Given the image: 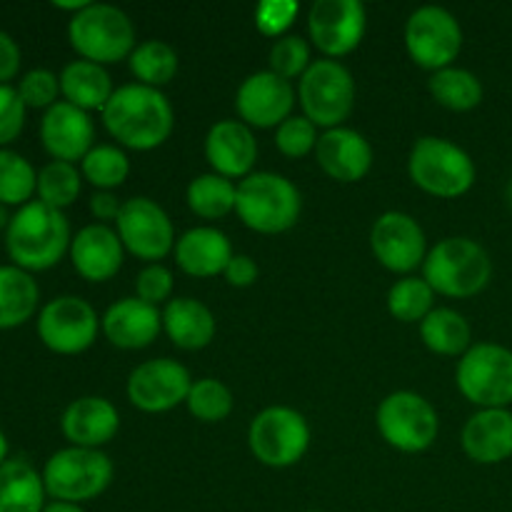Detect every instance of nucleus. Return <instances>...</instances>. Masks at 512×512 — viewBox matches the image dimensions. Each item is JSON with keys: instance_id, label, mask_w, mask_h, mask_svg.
Returning a JSON list of instances; mask_svg holds the SVG:
<instances>
[{"instance_id": "obj_1", "label": "nucleus", "mask_w": 512, "mask_h": 512, "mask_svg": "<svg viewBox=\"0 0 512 512\" xmlns=\"http://www.w3.org/2000/svg\"><path fill=\"white\" fill-rule=\"evenodd\" d=\"M100 113L105 130L130 150L160 148L175 128L168 95L143 83L120 85Z\"/></svg>"}, {"instance_id": "obj_2", "label": "nucleus", "mask_w": 512, "mask_h": 512, "mask_svg": "<svg viewBox=\"0 0 512 512\" xmlns=\"http://www.w3.org/2000/svg\"><path fill=\"white\" fill-rule=\"evenodd\" d=\"M70 223L63 210H55L40 200H30L18 208L5 228V250L18 268L28 273L50 270L70 253Z\"/></svg>"}, {"instance_id": "obj_3", "label": "nucleus", "mask_w": 512, "mask_h": 512, "mask_svg": "<svg viewBox=\"0 0 512 512\" xmlns=\"http://www.w3.org/2000/svg\"><path fill=\"white\" fill-rule=\"evenodd\" d=\"M423 278L445 298H473L488 288L493 260L478 240L445 238L425 258Z\"/></svg>"}, {"instance_id": "obj_4", "label": "nucleus", "mask_w": 512, "mask_h": 512, "mask_svg": "<svg viewBox=\"0 0 512 512\" xmlns=\"http://www.w3.org/2000/svg\"><path fill=\"white\" fill-rule=\"evenodd\" d=\"M300 210H303L300 190L285 175L260 170L238 183L235 213L255 233H285L300 220Z\"/></svg>"}, {"instance_id": "obj_5", "label": "nucleus", "mask_w": 512, "mask_h": 512, "mask_svg": "<svg viewBox=\"0 0 512 512\" xmlns=\"http://www.w3.org/2000/svg\"><path fill=\"white\" fill-rule=\"evenodd\" d=\"M408 173L420 190L445 200L465 195L478 178L473 158L453 140L435 135L415 140L408 158Z\"/></svg>"}, {"instance_id": "obj_6", "label": "nucleus", "mask_w": 512, "mask_h": 512, "mask_svg": "<svg viewBox=\"0 0 512 512\" xmlns=\"http://www.w3.org/2000/svg\"><path fill=\"white\" fill-rule=\"evenodd\" d=\"M68 40L83 60L118 63L135 50V28L128 13L108 3H88L68 23Z\"/></svg>"}, {"instance_id": "obj_7", "label": "nucleus", "mask_w": 512, "mask_h": 512, "mask_svg": "<svg viewBox=\"0 0 512 512\" xmlns=\"http://www.w3.org/2000/svg\"><path fill=\"white\" fill-rule=\"evenodd\" d=\"M113 480V463L103 450L70 448L58 450L43 468L45 493L63 503H88L103 495Z\"/></svg>"}, {"instance_id": "obj_8", "label": "nucleus", "mask_w": 512, "mask_h": 512, "mask_svg": "<svg viewBox=\"0 0 512 512\" xmlns=\"http://www.w3.org/2000/svg\"><path fill=\"white\" fill-rule=\"evenodd\" d=\"M298 98L303 115L318 128H340L355 108V80L340 60H313L300 78Z\"/></svg>"}, {"instance_id": "obj_9", "label": "nucleus", "mask_w": 512, "mask_h": 512, "mask_svg": "<svg viewBox=\"0 0 512 512\" xmlns=\"http://www.w3.org/2000/svg\"><path fill=\"white\" fill-rule=\"evenodd\" d=\"M455 383L480 410L512 405V350L498 343L470 345L455 370Z\"/></svg>"}, {"instance_id": "obj_10", "label": "nucleus", "mask_w": 512, "mask_h": 512, "mask_svg": "<svg viewBox=\"0 0 512 512\" xmlns=\"http://www.w3.org/2000/svg\"><path fill=\"white\" fill-rule=\"evenodd\" d=\"M250 453L268 468H290L310 448V425L288 405L260 410L248 428Z\"/></svg>"}, {"instance_id": "obj_11", "label": "nucleus", "mask_w": 512, "mask_h": 512, "mask_svg": "<svg viewBox=\"0 0 512 512\" xmlns=\"http://www.w3.org/2000/svg\"><path fill=\"white\" fill-rule=\"evenodd\" d=\"M380 435L400 453H423L438 440V410L423 395L398 390L390 393L375 413Z\"/></svg>"}, {"instance_id": "obj_12", "label": "nucleus", "mask_w": 512, "mask_h": 512, "mask_svg": "<svg viewBox=\"0 0 512 512\" xmlns=\"http://www.w3.org/2000/svg\"><path fill=\"white\" fill-rule=\"evenodd\" d=\"M405 48L420 68L438 73L450 68L463 50V28L450 10L423 5L405 23Z\"/></svg>"}, {"instance_id": "obj_13", "label": "nucleus", "mask_w": 512, "mask_h": 512, "mask_svg": "<svg viewBox=\"0 0 512 512\" xmlns=\"http://www.w3.org/2000/svg\"><path fill=\"white\" fill-rule=\"evenodd\" d=\"M98 330V313L78 295L53 298L38 315V338L58 355L85 353L98 338Z\"/></svg>"}, {"instance_id": "obj_14", "label": "nucleus", "mask_w": 512, "mask_h": 512, "mask_svg": "<svg viewBox=\"0 0 512 512\" xmlns=\"http://www.w3.org/2000/svg\"><path fill=\"white\" fill-rule=\"evenodd\" d=\"M115 225H118L123 248L135 258L158 263L170 250H175L173 220L155 200L143 198V195L123 200V210Z\"/></svg>"}, {"instance_id": "obj_15", "label": "nucleus", "mask_w": 512, "mask_h": 512, "mask_svg": "<svg viewBox=\"0 0 512 512\" xmlns=\"http://www.w3.org/2000/svg\"><path fill=\"white\" fill-rule=\"evenodd\" d=\"M368 10L360 0H318L308 13L310 40L330 60L353 53L363 43Z\"/></svg>"}, {"instance_id": "obj_16", "label": "nucleus", "mask_w": 512, "mask_h": 512, "mask_svg": "<svg viewBox=\"0 0 512 512\" xmlns=\"http://www.w3.org/2000/svg\"><path fill=\"white\" fill-rule=\"evenodd\" d=\"M193 378L178 360H145L130 373L128 400L143 413H168L188 400Z\"/></svg>"}, {"instance_id": "obj_17", "label": "nucleus", "mask_w": 512, "mask_h": 512, "mask_svg": "<svg viewBox=\"0 0 512 512\" xmlns=\"http://www.w3.org/2000/svg\"><path fill=\"white\" fill-rule=\"evenodd\" d=\"M370 248L378 263L393 273H413L428 258L425 230L413 215L400 210H388L375 220L370 228Z\"/></svg>"}, {"instance_id": "obj_18", "label": "nucleus", "mask_w": 512, "mask_h": 512, "mask_svg": "<svg viewBox=\"0 0 512 512\" xmlns=\"http://www.w3.org/2000/svg\"><path fill=\"white\" fill-rule=\"evenodd\" d=\"M295 105V90L290 80L273 70H258L240 83L235 93V108L240 120L250 128H278L290 118Z\"/></svg>"}, {"instance_id": "obj_19", "label": "nucleus", "mask_w": 512, "mask_h": 512, "mask_svg": "<svg viewBox=\"0 0 512 512\" xmlns=\"http://www.w3.org/2000/svg\"><path fill=\"white\" fill-rule=\"evenodd\" d=\"M40 140L53 160L75 163L93 150L95 125L85 110L75 108L68 100H58L40 120Z\"/></svg>"}, {"instance_id": "obj_20", "label": "nucleus", "mask_w": 512, "mask_h": 512, "mask_svg": "<svg viewBox=\"0 0 512 512\" xmlns=\"http://www.w3.org/2000/svg\"><path fill=\"white\" fill-rule=\"evenodd\" d=\"M205 158L223 178H248L258 160V140L243 120H218L205 135Z\"/></svg>"}, {"instance_id": "obj_21", "label": "nucleus", "mask_w": 512, "mask_h": 512, "mask_svg": "<svg viewBox=\"0 0 512 512\" xmlns=\"http://www.w3.org/2000/svg\"><path fill=\"white\" fill-rule=\"evenodd\" d=\"M318 165L338 183H358L373 168V145L353 128L325 130L315 145Z\"/></svg>"}, {"instance_id": "obj_22", "label": "nucleus", "mask_w": 512, "mask_h": 512, "mask_svg": "<svg viewBox=\"0 0 512 512\" xmlns=\"http://www.w3.org/2000/svg\"><path fill=\"white\" fill-rule=\"evenodd\" d=\"M123 240L118 230L103 223L80 228L70 243V260L80 278L88 283H105L123 268Z\"/></svg>"}, {"instance_id": "obj_23", "label": "nucleus", "mask_w": 512, "mask_h": 512, "mask_svg": "<svg viewBox=\"0 0 512 512\" xmlns=\"http://www.w3.org/2000/svg\"><path fill=\"white\" fill-rule=\"evenodd\" d=\"M118 428V408L100 395H85V398L73 400L60 418V430L75 448L100 450L115 438Z\"/></svg>"}, {"instance_id": "obj_24", "label": "nucleus", "mask_w": 512, "mask_h": 512, "mask_svg": "<svg viewBox=\"0 0 512 512\" xmlns=\"http://www.w3.org/2000/svg\"><path fill=\"white\" fill-rule=\"evenodd\" d=\"M100 330L115 348H148L163 330V313L140 298H123L105 310Z\"/></svg>"}, {"instance_id": "obj_25", "label": "nucleus", "mask_w": 512, "mask_h": 512, "mask_svg": "<svg viewBox=\"0 0 512 512\" xmlns=\"http://www.w3.org/2000/svg\"><path fill=\"white\" fill-rule=\"evenodd\" d=\"M463 450L480 465H498L512 458V413L488 408L470 415L463 428Z\"/></svg>"}, {"instance_id": "obj_26", "label": "nucleus", "mask_w": 512, "mask_h": 512, "mask_svg": "<svg viewBox=\"0 0 512 512\" xmlns=\"http://www.w3.org/2000/svg\"><path fill=\"white\" fill-rule=\"evenodd\" d=\"M173 253L180 270L193 278H215V275L225 273L235 255L228 235L210 225L190 228L188 233L180 235L175 240Z\"/></svg>"}, {"instance_id": "obj_27", "label": "nucleus", "mask_w": 512, "mask_h": 512, "mask_svg": "<svg viewBox=\"0 0 512 512\" xmlns=\"http://www.w3.org/2000/svg\"><path fill=\"white\" fill-rule=\"evenodd\" d=\"M163 330L180 350H203L215 338V315L195 298H173L165 303Z\"/></svg>"}, {"instance_id": "obj_28", "label": "nucleus", "mask_w": 512, "mask_h": 512, "mask_svg": "<svg viewBox=\"0 0 512 512\" xmlns=\"http://www.w3.org/2000/svg\"><path fill=\"white\" fill-rule=\"evenodd\" d=\"M113 93V80H110L108 70L98 63L80 58L65 65L60 73V95L85 113L103 110Z\"/></svg>"}, {"instance_id": "obj_29", "label": "nucleus", "mask_w": 512, "mask_h": 512, "mask_svg": "<svg viewBox=\"0 0 512 512\" xmlns=\"http://www.w3.org/2000/svg\"><path fill=\"white\" fill-rule=\"evenodd\" d=\"M45 495L43 473L28 460L13 458L0 465V512H43Z\"/></svg>"}, {"instance_id": "obj_30", "label": "nucleus", "mask_w": 512, "mask_h": 512, "mask_svg": "<svg viewBox=\"0 0 512 512\" xmlns=\"http://www.w3.org/2000/svg\"><path fill=\"white\" fill-rule=\"evenodd\" d=\"M40 288L28 270L18 265H0V330H13L28 323L38 310Z\"/></svg>"}, {"instance_id": "obj_31", "label": "nucleus", "mask_w": 512, "mask_h": 512, "mask_svg": "<svg viewBox=\"0 0 512 512\" xmlns=\"http://www.w3.org/2000/svg\"><path fill=\"white\" fill-rule=\"evenodd\" d=\"M423 343L438 355H460L470 350L473 330L470 323L453 308H433V313L420 323Z\"/></svg>"}, {"instance_id": "obj_32", "label": "nucleus", "mask_w": 512, "mask_h": 512, "mask_svg": "<svg viewBox=\"0 0 512 512\" xmlns=\"http://www.w3.org/2000/svg\"><path fill=\"white\" fill-rule=\"evenodd\" d=\"M185 198H188V208L193 210L198 218L218 220L235 210L238 185L218 173H205L190 180Z\"/></svg>"}, {"instance_id": "obj_33", "label": "nucleus", "mask_w": 512, "mask_h": 512, "mask_svg": "<svg viewBox=\"0 0 512 512\" xmlns=\"http://www.w3.org/2000/svg\"><path fill=\"white\" fill-rule=\"evenodd\" d=\"M430 93L438 100L443 108L455 110V113H465V110H473L483 103V83L475 73L465 68H450L438 70L430 78Z\"/></svg>"}, {"instance_id": "obj_34", "label": "nucleus", "mask_w": 512, "mask_h": 512, "mask_svg": "<svg viewBox=\"0 0 512 512\" xmlns=\"http://www.w3.org/2000/svg\"><path fill=\"white\" fill-rule=\"evenodd\" d=\"M130 73L138 78V83L150 85V88H163L178 75L180 58L175 48L165 40H143L135 45L128 58Z\"/></svg>"}, {"instance_id": "obj_35", "label": "nucleus", "mask_w": 512, "mask_h": 512, "mask_svg": "<svg viewBox=\"0 0 512 512\" xmlns=\"http://www.w3.org/2000/svg\"><path fill=\"white\" fill-rule=\"evenodd\" d=\"M83 188V173L75 168V163L63 160H50L38 173V200L55 210H65L78 200Z\"/></svg>"}, {"instance_id": "obj_36", "label": "nucleus", "mask_w": 512, "mask_h": 512, "mask_svg": "<svg viewBox=\"0 0 512 512\" xmlns=\"http://www.w3.org/2000/svg\"><path fill=\"white\" fill-rule=\"evenodd\" d=\"M38 190V173L20 153L0 148V205H23Z\"/></svg>"}, {"instance_id": "obj_37", "label": "nucleus", "mask_w": 512, "mask_h": 512, "mask_svg": "<svg viewBox=\"0 0 512 512\" xmlns=\"http://www.w3.org/2000/svg\"><path fill=\"white\" fill-rule=\"evenodd\" d=\"M80 173L98 190H113L128 180L130 160L118 145H93V150L80 160Z\"/></svg>"}, {"instance_id": "obj_38", "label": "nucleus", "mask_w": 512, "mask_h": 512, "mask_svg": "<svg viewBox=\"0 0 512 512\" xmlns=\"http://www.w3.org/2000/svg\"><path fill=\"white\" fill-rule=\"evenodd\" d=\"M435 290L430 288L425 278H408L398 280L388 293V310L400 323H423L433 313Z\"/></svg>"}, {"instance_id": "obj_39", "label": "nucleus", "mask_w": 512, "mask_h": 512, "mask_svg": "<svg viewBox=\"0 0 512 512\" xmlns=\"http://www.w3.org/2000/svg\"><path fill=\"white\" fill-rule=\"evenodd\" d=\"M185 405H188L190 415L198 418L200 423H220L233 413V393L220 380L203 378L195 380Z\"/></svg>"}, {"instance_id": "obj_40", "label": "nucleus", "mask_w": 512, "mask_h": 512, "mask_svg": "<svg viewBox=\"0 0 512 512\" xmlns=\"http://www.w3.org/2000/svg\"><path fill=\"white\" fill-rule=\"evenodd\" d=\"M268 63L270 70H273L275 75H280V78H303L305 70L313 65V60H310V45L305 43V38H300V35H283V38L275 40L273 48H270Z\"/></svg>"}, {"instance_id": "obj_41", "label": "nucleus", "mask_w": 512, "mask_h": 512, "mask_svg": "<svg viewBox=\"0 0 512 512\" xmlns=\"http://www.w3.org/2000/svg\"><path fill=\"white\" fill-rule=\"evenodd\" d=\"M318 125L310 123L305 115H290L283 125H278L275 145L288 158H305L318 145Z\"/></svg>"}, {"instance_id": "obj_42", "label": "nucleus", "mask_w": 512, "mask_h": 512, "mask_svg": "<svg viewBox=\"0 0 512 512\" xmlns=\"http://www.w3.org/2000/svg\"><path fill=\"white\" fill-rule=\"evenodd\" d=\"M18 95L25 103V108L35 110H48L58 103L60 95V75H55L53 70L35 68L20 78L18 83Z\"/></svg>"}, {"instance_id": "obj_43", "label": "nucleus", "mask_w": 512, "mask_h": 512, "mask_svg": "<svg viewBox=\"0 0 512 512\" xmlns=\"http://www.w3.org/2000/svg\"><path fill=\"white\" fill-rule=\"evenodd\" d=\"M300 13L298 0H263L255 8V28L265 38H283Z\"/></svg>"}, {"instance_id": "obj_44", "label": "nucleus", "mask_w": 512, "mask_h": 512, "mask_svg": "<svg viewBox=\"0 0 512 512\" xmlns=\"http://www.w3.org/2000/svg\"><path fill=\"white\" fill-rule=\"evenodd\" d=\"M25 103L20 100L18 88L13 85H0V148H8L25 125Z\"/></svg>"}, {"instance_id": "obj_45", "label": "nucleus", "mask_w": 512, "mask_h": 512, "mask_svg": "<svg viewBox=\"0 0 512 512\" xmlns=\"http://www.w3.org/2000/svg\"><path fill=\"white\" fill-rule=\"evenodd\" d=\"M135 290H138L140 300L158 308L160 303L170 300V295H173V273L160 263L145 265L138 273V280H135Z\"/></svg>"}, {"instance_id": "obj_46", "label": "nucleus", "mask_w": 512, "mask_h": 512, "mask_svg": "<svg viewBox=\"0 0 512 512\" xmlns=\"http://www.w3.org/2000/svg\"><path fill=\"white\" fill-rule=\"evenodd\" d=\"M223 275L228 280V285H233V288H250L258 280L260 270L250 255H233V260H230Z\"/></svg>"}, {"instance_id": "obj_47", "label": "nucleus", "mask_w": 512, "mask_h": 512, "mask_svg": "<svg viewBox=\"0 0 512 512\" xmlns=\"http://www.w3.org/2000/svg\"><path fill=\"white\" fill-rule=\"evenodd\" d=\"M20 70V48L5 30H0V85H10V80Z\"/></svg>"}, {"instance_id": "obj_48", "label": "nucleus", "mask_w": 512, "mask_h": 512, "mask_svg": "<svg viewBox=\"0 0 512 512\" xmlns=\"http://www.w3.org/2000/svg\"><path fill=\"white\" fill-rule=\"evenodd\" d=\"M120 210H123V203H120L110 190H95V193L90 195V213H93V218L100 220L103 225L110 223V220H118Z\"/></svg>"}, {"instance_id": "obj_49", "label": "nucleus", "mask_w": 512, "mask_h": 512, "mask_svg": "<svg viewBox=\"0 0 512 512\" xmlns=\"http://www.w3.org/2000/svg\"><path fill=\"white\" fill-rule=\"evenodd\" d=\"M43 512H85L80 505L75 503H63V500H53V503L45 505Z\"/></svg>"}, {"instance_id": "obj_50", "label": "nucleus", "mask_w": 512, "mask_h": 512, "mask_svg": "<svg viewBox=\"0 0 512 512\" xmlns=\"http://www.w3.org/2000/svg\"><path fill=\"white\" fill-rule=\"evenodd\" d=\"M8 460V438H5V433L0 430V465Z\"/></svg>"}, {"instance_id": "obj_51", "label": "nucleus", "mask_w": 512, "mask_h": 512, "mask_svg": "<svg viewBox=\"0 0 512 512\" xmlns=\"http://www.w3.org/2000/svg\"><path fill=\"white\" fill-rule=\"evenodd\" d=\"M8 223H10V218H8V213H5V205H0V228H8Z\"/></svg>"}, {"instance_id": "obj_52", "label": "nucleus", "mask_w": 512, "mask_h": 512, "mask_svg": "<svg viewBox=\"0 0 512 512\" xmlns=\"http://www.w3.org/2000/svg\"><path fill=\"white\" fill-rule=\"evenodd\" d=\"M505 200H508V205H510V210H512V178H510V183H508V190H505Z\"/></svg>"}, {"instance_id": "obj_53", "label": "nucleus", "mask_w": 512, "mask_h": 512, "mask_svg": "<svg viewBox=\"0 0 512 512\" xmlns=\"http://www.w3.org/2000/svg\"><path fill=\"white\" fill-rule=\"evenodd\" d=\"M308 512H320V510H308Z\"/></svg>"}]
</instances>
